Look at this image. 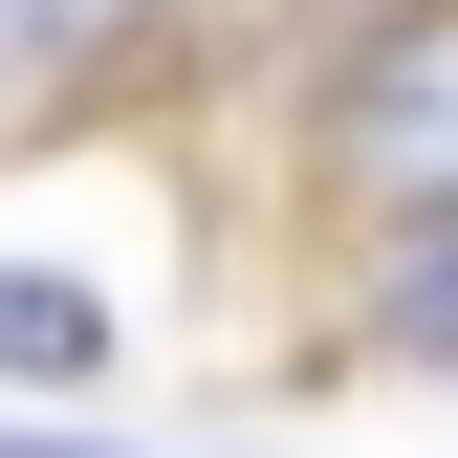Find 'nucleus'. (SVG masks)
I'll return each mask as SVG.
<instances>
[{
    "label": "nucleus",
    "mask_w": 458,
    "mask_h": 458,
    "mask_svg": "<svg viewBox=\"0 0 458 458\" xmlns=\"http://www.w3.org/2000/svg\"><path fill=\"white\" fill-rule=\"evenodd\" d=\"M306 197L350 218H437L458 197V0H350V22H327V66H306Z\"/></svg>",
    "instance_id": "nucleus-1"
},
{
    "label": "nucleus",
    "mask_w": 458,
    "mask_h": 458,
    "mask_svg": "<svg viewBox=\"0 0 458 458\" xmlns=\"http://www.w3.org/2000/svg\"><path fill=\"white\" fill-rule=\"evenodd\" d=\"M327 327H350V371L458 393V197H437V218H371V241H350V306H327Z\"/></svg>",
    "instance_id": "nucleus-2"
},
{
    "label": "nucleus",
    "mask_w": 458,
    "mask_h": 458,
    "mask_svg": "<svg viewBox=\"0 0 458 458\" xmlns=\"http://www.w3.org/2000/svg\"><path fill=\"white\" fill-rule=\"evenodd\" d=\"M175 0H0V109H88L109 66H153Z\"/></svg>",
    "instance_id": "nucleus-3"
},
{
    "label": "nucleus",
    "mask_w": 458,
    "mask_h": 458,
    "mask_svg": "<svg viewBox=\"0 0 458 458\" xmlns=\"http://www.w3.org/2000/svg\"><path fill=\"white\" fill-rule=\"evenodd\" d=\"M131 350H109V284H66V262H0V393H44V415H66V393H109Z\"/></svg>",
    "instance_id": "nucleus-4"
},
{
    "label": "nucleus",
    "mask_w": 458,
    "mask_h": 458,
    "mask_svg": "<svg viewBox=\"0 0 458 458\" xmlns=\"http://www.w3.org/2000/svg\"><path fill=\"white\" fill-rule=\"evenodd\" d=\"M0 458H131V437H66V415H44V437H22V415H0Z\"/></svg>",
    "instance_id": "nucleus-5"
}]
</instances>
